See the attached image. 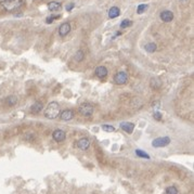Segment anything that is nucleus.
<instances>
[{
    "label": "nucleus",
    "mask_w": 194,
    "mask_h": 194,
    "mask_svg": "<svg viewBox=\"0 0 194 194\" xmlns=\"http://www.w3.org/2000/svg\"><path fill=\"white\" fill-rule=\"evenodd\" d=\"M60 115V105L58 102H50L44 109V117L48 119H55Z\"/></svg>",
    "instance_id": "f257e3e1"
},
{
    "label": "nucleus",
    "mask_w": 194,
    "mask_h": 194,
    "mask_svg": "<svg viewBox=\"0 0 194 194\" xmlns=\"http://www.w3.org/2000/svg\"><path fill=\"white\" fill-rule=\"evenodd\" d=\"M0 5L7 12H14L22 7L23 0H2Z\"/></svg>",
    "instance_id": "f03ea898"
},
{
    "label": "nucleus",
    "mask_w": 194,
    "mask_h": 194,
    "mask_svg": "<svg viewBox=\"0 0 194 194\" xmlns=\"http://www.w3.org/2000/svg\"><path fill=\"white\" fill-rule=\"evenodd\" d=\"M78 110H79L80 114L85 117H90L91 115L93 114V112H94V107H93V105L90 103H88V102L81 104Z\"/></svg>",
    "instance_id": "7ed1b4c3"
},
{
    "label": "nucleus",
    "mask_w": 194,
    "mask_h": 194,
    "mask_svg": "<svg viewBox=\"0 0 194 194\" xmlns=\"http://www.w3.org/2000/svg\"><path fill=\"white\" fill-rule=\"evenodd\" d=\"M113 80L117 85H125L128 81V74L126 72H118L114 75Z\"/></svg>",
    "instance_id": "20e7f679"
},
{
    "label": "nucleus",
    "mask_w": 194,
    "mask_h": 194,
    "mask_svg": "<svg viewBox=\"0 0 194 194\" xmlns=\"http://www.w3.org/2000/svg\"><path fill=\"white\" fill-rule=\"evenodd\" d=\"M170 143V139L168 137H163V138H157L152 142V145L154 148H164L166 145H168Z\"/></svg>",
    "instance_id": "39448f33"
},
{
    "label": "nucleus",
    "mask_w": 194,
    "mask_h": 194,
    "mask_svg": "<svg viewBox=\"0 0 194 194\" xmlns=\"http://www.w3.org/2000/svg\"><path fill=\"white\" fill-rule=\"evenodd\" d=\"M52 138H53V140H54L55 142H63L65 140V138H66V133H65V131H63V130L57 129L52 133Z\"/></svg>",
    "instance_id": "423d86ee"
},
{
    "label": "nucleus",
    "mask_w": 194,
    "mask_h": 194,
    "mask_svg": "<svg viewBox=\"0 0 194 194\" xmlns=\"http://www.w3.org/2000/svg\"><path fill=\"white\" fill-rule=\"evenodd\" d=\"M159 18L160 20L165 23H169L173 20V13L169 10H166V11H163V12L159 14Z\"/></svg>",
    "instance_id": "0eeeda50"
},
{
    "label": "nucleus",
    "mask_w": 194,
    "mask_h": 194,
    "mask_svg": "<svg viewBox=\"0 0 194 194\" xmlns=\"http://www.w3.org/2000/svg\"><path fill=\"white\" fill-rule=\"evenodd\" d=\"M94 74H96L97 77L100 78V79H104V78L107 76L109 72H107V68H106L105 66H98V67L96 68V71H94Z\"/></svg>",
    "instance_id": "6e6552de"
},
{
    "label": "nucleus",
    "mask_w": 194,
    "mask_h": 194,
    "mask_svg": "<svg viewBox=\"0 0 194 194\" xmlns=\"http://www.w3.org/2000/svg\"><path fill=\"white\" fill-rule=\"evenodd\" d=\"M71 31V24L70 23H63L59 27V35L61 37H65L70 34Z\"/></svg>",
    "instance_id": "1a4fd4ad"
},
{
    "label": "nucleus",
    "mask_w": 194,
    "mask_h": 194,
    "mask_svg": "<svg viewBox=\"0 0 194 194\" xmlns=\"http://www.w3.org/2000/svg\"><path fill=\"white\" fill-rule=\"evenodd\" d=\"M77 146L83 151L88 150L89 146H90V140H89L88 138H81V139L78 140Z\"/></svg>",
    "instance_id": "9d476101"
},
{
    "label": "nucleus",
    "mask_w": 194,
    "mask_h": 194,
    "mask_svg": "<svg viewBox=\"0 0 194 194\" xmlns=\"http://www.w3.org/2000/svg\"><path fill=\"white\" fill-rule=\"evenodd\" d=\"M73 117H74V112H73L72 110H64V111L60 114V118L62 119V120H64V122L71 120V119H73Z\"/></svg>",
    "instance_id": "9b49d317"
},
{
    "label": "nucleus",
    "mask_w": 194,
    "mask_h": 194,
    "mask_svg": "<svg viewBox=\"0 0 194 194\" xmlns=\"http://www.w3.org/2000/svg\"><path fill=\"white\" fill-rule=\"evenodd\" d=\"M5 104H7V106H9V107H13V106H15L18 102V97L16 96H9V97L5 98Z\"/></svg>",
    "instance_id": "f8f14e48"
},
{
    "label": "nucleus",
    "mask_w": 194,
    "mask_h": 194,
    "mask_svg": "<svg viewBox=\"0 0 194 194\" xmlns=\"http://www.w3.org/2000/svg\"><path fill=\"white\" fill-rule=\"evenodd\" d=\"M120 128L124 130L125 132L127 133H132L133 129H135V124H132V123H122L120 124Z\"/></svg>",
    "instance_id": "ddd939ff"
},
{
    "label": "nucleus",
    "mask_w": 194,
    "mask_h": 194,
    "mask_svg": "<svg viewBox=\"0 0 194 194\" xmlns=\"http://www.w3.org/2000/svg\"><path fill=\"white\" fill-rule=\"evenodd\" d=\"M42 107H44V105H42V102L37 101L31 106V112L33 113V114H38V113H40V112H41Z\"/></svg>",
    "instance_id": "4468645a"
},
{
    "label": "nucleus",
    "mask_w": 194,
    "mask_h": 194,
    "mask_svg": "<svg viewBox=\"0 0 194 194\" xmlns=\"http://www.w3.org/2000/svg\"><path fill=\"white\" fill-rule=\"evenodd\" d=\"M120 14V11L117 7H112L109 10V18H115Z\"/></svg>",
    "instance_id": "2eb2a0df"
},
{
    "label": "nucleus",
    "mask_w": 194,
    "mask_h": 194,
    "mask_svg": "<svg viewBox=\"0 0 194 194\" xmlns=\"http://www.w3.org/2000/svg\"><path fill=\"white\" fill-rule=\"evenodd\" d=\"M48 8H49L50 11L55 12V11H59L60 9H61V3L55 2V1H52V2H50L49 5H48Z\"/></svg>",
    "instance_id": "dca6fc26"
},
{
    "label": "nucleus",
    "mask_w": 194,
    "mask_h": 194,
    "mask_svg": "<svg viewBox=\"0 0 194 194\" xmlns=\"http://www.w3.org/2000/svg\"><path fill=\"white\" fill-rule=\"evenodd\" d=\"M145 50L148 52H150V53H153V52L156 51V44H154V42H149L148 44H145Z\"/></svg>",
    "instance_id": "f3484780"
},
{
    "label": "nucleus",
    "mask_w": 194,
    "mask_h": 194,
    "mask_svg": "<svg viewBox=\"0 0 194 194\" xmlns=\"http://www.w3.org/2000/svg\"><path fill=\"white\" fill-rule=\"evenodd\" d=\"M84 58H85V53H84V51L78 50L75 54V61L76 62H81V61L84 60Z\"/></svg>",
    "instance_id": "a211bd4d"
},
{
    "label": "nucleus",
    "mask_w": 194,
    "mask_h": 194,
    "mask_svg": "<svg viewBox=\"0 0 194 194\" xmlns=\"http://www.w3.org/2000/svg\"><path fill=\"white\" fill-rule=\"evenodd\" d=\"M165 194H178V189L175 186H170L168 188H166Z\"/></svg>",
    "instance_id": "6ab92c4d"
},
{
    "label": "nucleus",
    "mask_w": 194,
    "mask_h": 194,
    "mask_svg": "<svg viewBox=\"0 0 194 194\" xmlns=\"http://www.w3.org/2000/svg\"><path fill=\"white\" fill-rule=\"evenodd\" d=\"M136 155L139 156V157H143V158H146V159H149L150 158V156L146 154V153H144L142 150H136Z\"/></svg>",
    "instance_id": "aec40b11"
},
{
    "label": "nucleus",
    "mask_w": 194,
    "mask_h": 194,
    "mask_svg": "<svg viewBox=\"0 0 194 194\" xmlns=\"http://www.w3.org/2000/svg\"><path fill=\"white\" fill-rule=\"evenodd\" d=\"M102 129H103L104 131H106V132L115 131V128L113 126H111V125H103V126H102Z\"/></svg>",
    "instance_id": "412c9836"
},
{
    "label": "nucleus",
    "mask_w": 194,
    "mask_h": 194,
    "mask_svg": "<svg viewBox=\"0 0 194 194\" xmlns=\"http://www.w3.org/2000/svg\"><path fill=\"white\" fill-rule=\"evenodd\" d=\"M146 8H148V5H144V3H143V5H139L137 8V12L139 13V14H141V13H143L145 10H146Z\"/></svg>",
    "instance_id": "4be33fe9"
},
{
    "label": "nucleus",
    "mask_w": 194,
    "mask_h": 194,
    "mask_svg": "<svg viewBox=\"0 0 194 194\" xmlns=\"http://www.w3.org/2000/svg\"><path fill=\"white\" fill-rule=\"evenodd\" d=\"M131 24L132 23H131V21H130V20H124V21L120 23V27H122V28H126V27L130 26Z\"/></svg>",
    "instance_id": "5701e85b"
},
{
    "label": "nucleus",
    "mask_w": 194,
    "mask_h": 194,
    "mask_svg": "<svg viewBox=\"0 0 194 194\" xmlns=\"http://www.w3.org/2000/svg\"><path fill=\"white\" fill-rule=\"evenodd\" d=\"M24 139L27 140V141H29V142H33V139H34V135H33V133H31V132H28V133H26V136L24 137Z\"/></svg>",
    "instance_id": "b1692460"
},
{
    "label": "nucleus",
    "mask_w": 194,
    "mask_h": 194,
    "mask_svg": "<svg viewBox=\"0 0 194 194\" xmlns=\"http://www.w3.org/2000/svg\"><path fill=\"white\" fill-rule=\"evenodd\" d=\"M153 117H154L156 120H162V114H160L159 112H155L154 115H153Z\"/></svg>",
    "instance_id": "393cba45"
},
{
    "label": "nucleus",
    "mask_w": 194,
    "mask_h": 194,
    "mask_svg": "<svg viewBox=\"0 0 194 194\" xmlns=\"http://www.w3.org/2000/svg\"><path fill=\"white\" fill-rule=\"evenodd\" d=\"M57 18H59V16H58V15H55V16H51V18H47L46 22H47V23H48V24H49V23H52V22H53V20H57Z\"/></svg>",
    "instance_id": "a878e982"
},
{
    "label": "nucleus",
    "mask_w": 194,
    "mask_h": 194,
    "mask_svg": "<svg viewBox=\"0 0 194 194\" xmlns=\"http://www.w3.org/2000/svg\"><path fill=\"white\" fill-rule=\"evenodd\" d=\"M73 7H74V5H73V3H71V5H68V7H66V10H71V9H72Z\"/></svg>",
    "instance_id": "bb28decb"
}]
</instances>
